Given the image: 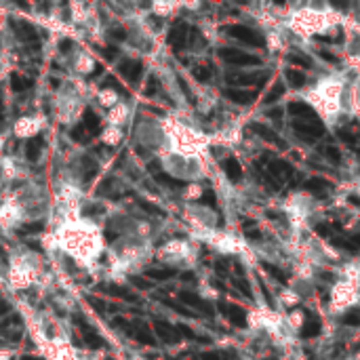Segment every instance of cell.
<instances>
[{
	"mask_svg": "<svg viewBox=\"0 0 360 360\" xmlns=\"http://www.w3.org/2000/svg\"><path fill=\"white\" fill-rule=\"evenodd\" d=\"M270 78V72L263 74H238V76H227V80L234 85H263Z\"/></svg>",
	"mask_w": 360,
	"mask_h": 360,
	"instance_id": "9",
	"label": "cell"
},
{
	"mask_svg": "<svg viewBox=\"0 0 360 360\" xmlns=\"http://www.w3.org/2000/svg\"><path fill=\"white\" fill-rule=\"evenodd\" d=\"M194 76H196V80H200V82H206L208 78H211V68H196L194 69Z\"/></svg>",
	"mask_w": 360,
	"mask_h": 360,
	"instance_id": "26",
	"label": "cell"
},
{
	"mask_svg": "<svg viewBox=\"0 0 360 360\" xmlns=\"http://www.w3.org/2000/svg\"><path fill=\"white\" fill-rule=\"evenodd\" d=\"M325 156H326L331 162H335V164L341 162V154H339V150L335 148V145H326V148H325Z\"/></svg>",
	"mask_w": 360,
	"mask_h": 360,
	"instance_id": "25",
	"label": "cell"
},
{
	"mask_svg": "<svg viewBox=\"0 0 360 360\" xmlns=\"http://www.w3.org/2000/svg\"><path fill=\"white\" fill-rule=\"evenodd\" d=\"M287 59H289V63H293V66H301V68H309V66H312V61H309L308 57L299 55V53H289Z\"/></svg>",
	"mask_w": 360,
	"mask_h": 360,
	"instance_id": "24",
	"label": "cell"
},
{
	"mask_svg": "<svg viewBox=\"0 0 360 360\" xmlns=\"http://www.w3.org/2000/svg\"><path fill=\"white\" fill-rule=\"evenodd\" d=\"M101 143L105 145H118L120 139H122V131H120V126H107V129L101 131Z\"/></svg>",
	"mask_w": 360,
	"mask_h": 360,
	"instance_id": "13",
	"label": "cell"
},
{
	"mask_svg": "<svg viewBox=\"0 0 360 360\" xmlns=\"http://www.w3.org/2000/svg\"><path fill=\"white\" fill-rule=\"evenodd\" d=\"M2 145H4V139L0 137V152H2Z\"/></svg>",
	"mask_w": 360,
	"mask_h": 360,
	"instance_id": "39",
	"label": "cell"
},
{
	"mask_svg": "<svg viewBox=\"0 0 360 360\" xmlns=\"http://www.w3.org/2000/svg\"><path fill=\"white\" fill-rule=\"evenodd\" d=\"M244 236H249L251 240H257V238H259V232H257V230H246Z\"/></svg>",
	"mask_w": 360,
	"mask_h": 360,
	"instance_id": "35",
	"label": "cell"
},
{
	"mask_svg": "<svg viewBox=\"0 0 360 360\" xmlns=\"http://www.w3.org/2000/svg\"><path fill=\"white\" fill-rule=\"evenodd\" d=\"M129 105L122 103V101H118L114 107H110V112H107V122H110V126H120L124 124L126 120H129Z\"/></svg>",
	"mask_w": 360,
	"mask_h": 360,
	"instance_id": "5",
	"label": "cell"
},
{
	"mask_svg": "<svg viewBox=\"0 0 360 360\" xmlns=\"http://www.w3.org/2000/svg\"><path fill=\"white\" fill-rule=\"evenodd\" d=\"M0 360H13V352L11 350H0Z\"/></svg>",
	"mask_w": 360,
	"mask_h": 360,
	"instance_id": "33",
	"label": "cell"
},
{
	"mask_svg": "<svg viewBox=\"0 0 360 360\" xmlns=\"http://www.w3.org/2000/svg\"><path fill=\"white\" fill-rule=\"evenodd\" d=\"M181 299L188 303V306H192L196 309H200V312H205V314H213V308L208 306V303L205 299H200L198 295H192V293H181Z\"/></svg>",
	"mask_w": 360,
	"mask_h": 360,
	"instance_id": "14",
	"label": "cell"
},
{
	"mask_svg": "<svg viewBox=\"0 0 360 360\" xmlns=\"http://www.w3.org/2000/svg\"><path fill=\"white\" fill-rule=\"evenodd\" d=\"M284 95V85H274L270 88V93L265 95V99H263V103H276L278 99H280Z\"/></svg>",
	"mask_w": 360,
	"mask_h": 360,
	"instance_id": "22",
	"label": "cell"
},
{
	"mask_svg": "<svg viewBox=\"0 0 360 360\" xmlns=\"http://www.w3.org/2000/svg\"><path fill=\"white\" fill-rule=\"evenodd\" d=\"M268 116H270V118H274V120H280V116H282L280 107H278V110H270V112H268Z\"/></svg>",
	"mask_w": 360,
	"mask_h": 360,
	"instance_id": "34",
	"label": "cell"
},
{
	"mask_svg": "<svg viewBox=\"0 0 360 360\" xmlns=\"http://www.w3.org/2000/svg\"><path fill=\"white\" fill-rule=\"evenodd\" d=\"M320 57H322V59H326V61H331V63H337V57L331 55V53H326V51H320Z\"/></svg>",
	"mask_w": 360,
	"mask_h": 360,
	"instance_id": "32",
	"label": "cell"
},
{
	"mask_svg": "<svg viewBox=\"0 0 360 360\" xmlns=\"http://www.w3.org/2000/svg\"><path fill=\"white\" fill-rule=\"evenodd\" d=\"M341 322H343L345 326H360V308H354L350 312H345Z\"/></svg>",
	"mask_w": 360,
	"mask_h": 360,
	"instance_id": "20",
	"label": "cell"
},
{
	"mask_svg": "<svg viewBox=\"0 0 360 360\" xmlns=\"http://www.w3.org/2000/svg\"><path fill=\"white\" fill-rule=\"evenodd\" d=\"M270 173L276 177H291L293 175V167L287 160H274L270 164Z\"/></svg>",
	"mask_w": 360,
	"mask_h": 360,
	"instance_id": "16",
	"label": "cell"
},
{
	"mask_svg": "<svg viewBox=\"0 0 360 360\" xmlns=\"http://www.w3.org/2000/svg\"><path fill=\"white\" fill-rule=\"evenodd\" d=\"M289 114L293 118H299V120H316V112L312 110V105L303 103V101H291L289 103Z\"/></svg>",
	"mask_w": 360,
	"mask_h": 360,
	"instance_id": "7",
	"label": "cell"
},
{
	"mask_svg": "<svg viewBox=\"0 0 360 360\" xmlns=\"http://www.w3.org/2000/svg\"><path fill=\"white\" fill-rule=\"evenodd\" d=\"M40 129H42V120L36 116H21L13 124V131H15L17 137H34L38 135Z\"/></svg>",
	"mask_w": 360,
	"mask_h": 360,
	"instance_id": "4",
	"label": "cell"
},
{
	"mask_svg": "<svg viewBox=\"0 0 360 360\" xmlns=\"http://www.w3.org/2000/svg\"><path fill=\"white\" fill-rule=\"evenodd\" d=\"M202 200H205V205L215 206V194H213V192H208V189H206L205 194H202Z\"/></svg>",
	"mask_w": 360,
	"mask_h": 360,
	"instance_id": "30",
	"label": "cell"
},
{
	"mask_svg": "<svg viewBox=\"0 0 360 360\" xmlns=\"http://www.w3.org/2000/svg\"><path fill=\"white\" fill-rule=\"evenodd\" d=\"M339 137L343 139V141H345L347 145H354V143H356V139H354V135H352V133H347V131H339Z\"/></svg>",
	"mask_w": 360,
	"mask_h": 360,
	"instance_id": "29",
	"label": "cell"
},
{
	"mask_svg": "<svg viewBox=\"0 0 360 360\" xmlns=\"http://www.w3.org/2000/svg\"><path fill=\"white\" fill-rule=\"evenodd\" d=\"M261 268H263L265 272H268V274H270V276H274V278H276V280H280L282 284H287V276H284V274H282V272H280V270H278V268H276V265H272V263H268V261H261Z\"/></svg>",
	"mask_w": 360,
	"mask_h": 360,
	"instance_id": "23",
	"label": "cell"
},
{
	"mask_svg": "<svg viewBox=\"0 0 360 360\" xmlns=\"http://www.w3.org/2000/svg\"><path fill=\"white\" fill-rule=\"evenodd\" d=\"M227 316L236 326H246V312L238 306H230L227 308Z\"/></svg>",
	"mask_w": 360,
	"mask_h": 360,
	"instance_id": "18",
	"label": "cell"
},
{
	"mask_svg": "<svg viewBox=\"0 0 360 360\" xmlns=\"http://www.w3.org/2000/svg\"><path fill=\"white\" fill-rule=\"evenodd\" d=\"M293 129L299 133L303 139H308V141H312V139H318V137L325 135V126H322V122L318 118H316V120H299V118H295L293 120Z\"/></svg>",
	"mask_w": 360,
	"mask_h": 360,
	"instance_id": "2",
	"label": "cell"
},
{
	"mask_svg": "<svg viewBox=\"0 0 360 360\" xmlns=\"http://www.w3.org/2000/svg\"><path fill=\"white\" fill-rule=\"evenodd\" d=\"M284 76H287L289 85H291V86H295V88H301L303 85H306V76H303V74L299 72V69L289 68L287 72H284Z\"/></svg>",
	"mask_w": 360,
	"mask_h": 360,
	"instance_id": "19",
	"label": "cell"
},
{
	"mask_svg": "<svg viewBox=\"0 0 360 360\" xmlns=\"http://www.w3.org/2000/svg\"><path fill=\"white\" fill-rule=\"evenodd\" d=\"M223 173L227 175V179L232 181H240V177H242V167H240V162L236 160V158H227V160H223Z\"/></svg>",
	"mask_w": 360,
	"mask_h": 360,
	"instance_id": "12",
	"label": "cell"
},
{
	"mask_svg": "<svg viewBox=\"0 0 360 360\" xmlns=\"http://www.w3.org/2000/svg\"><path fill=\"white\" fill-rule=\"evenodd\" d=\"M236 287H238L240 291H242V293H244L246 297H249V299H253V293H251V289H249V284H246V280H242V278H238V280H236Z\"/></svg>",
	"mask_w": 360,
	"mask_h": 360,
	"instance_id": "28",
	"label": "cell"
},
{
	"mask_svg": "<svg viewBox=\"0 0 360 360\" xmlns=\"http://www.w3.org/2000/svg\"><path fill=\"white\" fill-rule=\"evenodd\" d=\"M169 42L173 44V47H181V44L186 42V25H179V28H175L173 32H171Z\"/></svg>",
	"mask_w": 360,
	"mask_h": 360,
	"instance_id": "21",
	"label": "cell"
},
{
	"mask_svg": "<svg viewBox=\"0 0 360 360\" xmlns=\"http://www.w3.org/2000/svg\"><path fill=\"white\" fill-rule=\"evenodd\" d=\"M303 186H306V189L312 192V194H325L326 189L331 188V181L322 179V177H312V179H308Z\"/></svg>",
	"mask_w": 360,
	"mask_h": 360,
	"instance_id": "15",
	"label": "cell"
},
{
	"mask_svg": "<svg viewBox=\"0 0 360 360\" xmlns=\"http://www.w3.org/2000/svg\"><path fill=\"white\" fill-rule=\"evenodd\" d=\"M219 57L232 66H259L261 59L257 55H251V53H244V51H236V49H221L219 51Z\"/></svg>",
	"mask_w": 360,
	"mask_h": 360,
	"instance_id": "1",
	"label": "cell"
},
{
	"mask_svg": "<svg viewBox=\"0 0 360 360\" xmlns=\"http://www.w3.org/2000/svg\"><path fill=\"white\" fill-rule=\"evenodd\" d=\"M316 232H318L322 238H328V236H331V230H328L326 225H316Z\"/></svg>",
	"mask_w": 360,
	"mask_h": 360,
	"instance_id": "31",
	"label": "cell"
},
{
	"mask_svg": "<svg viewBox=\"0 0 360 360\" xmlns=\"http://www.w3.org/2000/svg\"><path fill=\"white\" fill-rule=\"evenodd\" d=\"M202 360H219V354H205Z\"/></svg>",
	"mask_w": 360,
	"mask_h": 360,
	"instance_id": "36",
	"label": "cell"
},
{
	"mask_svg": "<svg viewBox=\"0 0 360 360\" xmlns=\"http://www.w3.org/2000/svg\"><path fill=\"white\" fill-rule=\"evenodd\" d=\"M227 34L234 36V38H238V40H242L246 44H251V47H263L265 40H263V36L261 34H257L253 28H246V25H230L227 28Z\"/></svg>",
	"mask_w": 360,
	"mask_h": 360,
	"instance_id": "3",
	"label": "cell"
},
{
	"mask_svg": "<svg viewBox=\"0 0 360 360\" xmlns=\"http://www.w3.org/2000/svg\"><path fill=\"white\" fill-rule=\"evenodd\" d=\"M318 333H320V320L316 318V316L308 314L306 322H303V328H301V337H303V339H312V337H316Z\"/></svg>",
	"mask_w": 360,
	"mask_h": 360,
	"instance_id": "11",
	"label": "cell"
},
{
	"mask_svg": "<svg viewBox=\"0 0 360 360\" xmlns=\"http://www.w3.org/2000/svg\"><path fill=\"white\" fill-rule=\"evenodd\" d=\"M97 99H99V103L103 107H114L118 103V93L114 91V88H101L99 95H97Z\"/></svg>",
	"mask_w": 360,
	"mask_h": 360,
	"instance_id": "17",
	"label": "cell"
},
{
	"mask_svg": "<svg viewBox=\"0 0 360 360\" xmlns=\"http://www.w3.org/2000/svg\"><path fill=\"white\" fill-rule=\"evenodd\" d=\"M223 95L238 105H249V103H253V99H255V93L244 91V88H225Z\"/></svg>",
	"mask_w": 360,
	"mask_h": 360,
	"instance_id": "8",
	"label": "cell"
},
{
	"mask_svg": "<svg viewBox=\"0 0 360 360\" xmlns=\"http://www.w3.org/2000/svg\"><path fill=\"white\" fill-rule=\"evenodd\" d=\"M350 202H352L354 206H360V198H358V196H354V194L350 196Z\"/></svg>",
	"mask_w": 360,
	"mask_h": 360,
	"instance_id": "37",
	"label": "cell"
},
{
	"mask_svg": "<svg viewBox=\"0 0 360 360\" xmlns=\"http://www.w3.org/2000/svg\"><path fill=\"white\" fill-rule=\"evenodd\" d=\"M183 280H194V274H183Z\"/></svg>",
	"mask_w": 360,
	"mask_h": 360,
	"instance_id": "38",
	"label": "cell"
},
{
	"mask_svg": "<svg viewBox=\"0 0 360 360\" xmlns=\"http://www.w3.org/2000/svg\"><path fill=\"white\" fill-rule=\"evenodd\" d=\"M251 129L255 131V133H257V135L261 137V139H265V141H268V143L276 145V148H280V150H287V141H282V139L278 137V135H276V133L272 131V129H268V126H263V124H259V122H253V124H251Z\"/></svg>",
	"mask_w": 360,
	"mask_h": 360,
	"instance_id": "6",
	"label": "cell"
},
{
	"mask_svg": "<svg viewBox=\"0 0 360 360\" xmlns=\"http://www.w3.org/2000/svg\"><path fill=\"white\" fill-rule=\"evenodd\" d=\"M331 242L333 244H337V246H341V249H347V251H356L358 246L352 242V240H341V238H331Z\"/></svg>",
	"mask_w": 360,
	"mask_h": 360,
	"instance_id": "27",
	"label": "cell"
},
{
	"mask_svg": "<svg viewBox=\"0 0 360 360\" xmlns=\"http://www.w3.org/2000/svg\"><path fill=\"white\" fill-rule=\"evenodd\" d=\"M74 69L78 74H91L95 69V59L85 51H80V53H76V59H74Z\"/></svg>",
	"mask_w": 360,
	"mask_h": 360,
	"instance_id": "10",
	"label": "cell"
}]
</instances>
